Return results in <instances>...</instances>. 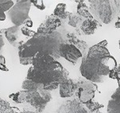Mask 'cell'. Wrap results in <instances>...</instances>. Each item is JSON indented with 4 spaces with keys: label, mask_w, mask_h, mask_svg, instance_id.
<instances>
[{
    "label": "cell",
    "mask_w": 120,
    "mask_h": 113,
    "mask_svg": "<svg viewBox=\"0 0 120 113\" xmlns=\"http://www.w3.org/2000/svg\"><path fill=\"white\" fill-rule=\"evenodd\" d=\"M69 73L65 69L59 71L38 70L33 66L28 70L26 79L44 85L43 90L50 92L57 88L61 83L68 79Z\"/></svg>",
    "instance_id": "cell-1"
},
{
    "label": "cell",
    "mask_w": 120,
    "mask_h": 113,
    "mask_svg": "<svg viewBox=\"0 0 120 113\" xmlns=\"http://www.w3.org/2000/svg\"><path fill=\"white\" fill-rule=\"evenodd\" d=\"M88 3L91 15L99 23H111L119 12V7L113 0H89Z\"/></svg>",
    "instance_id": "cell-2"
},
{
    "label": "cell",
    "mask_w": 120,
    "mask_h": 113,
    "mask_svg": "<svg viewBox=\"0 0 120 113\" xmlns=\"http://www.w3.org/2000/svg\"><path fill=\"white\" fill-rule=\"evenodd\" d=\"M30 7H31L30 0H23V1L21 0L16 2V4L7 11L8 16L14 26H24V24L30 19L29 17Z\"/></svg>",
    "instance_id": "cell-3"
},
{
    "label": "cell",
    "mask_w": 120,
    "mask_h": 113,
    "mask_svg": "<svg viewBox=\"0 0 120 113\" xmlns=\"http://www.w3.org/2000/svg\"><path fill=\"white\" fill-rule=\"evenodd\" d=\"M99 60L88 57L87 56L82 57L80 71L81 75L87 81L93 83H102L103 77L99 73Z\"/></svg>",
    "instance_id": "cell-4"
},
{
    "label": "cell",
    "mask_w": 120,
    "mask_h": 113,
    "mask_svg": "<svg viewBox=\"0 0 120 113\" xmlns=\"http://www.w3.org/2000/svg\"><path fill=\"white\" fill-rule=\"evenodd\" d=\"M51 100L52 96L50 92L43 89L31 92L26 91L25 102L34 107L38 112H42Z\"/></svg>",
    "instance_id": "cell-5"
},
{
    "label": "cell",
    "mask_w": 120,
    "mask_h": 113,
    "mask_svg": "<svg viewBox=\"0 0 120 113\" xmlns=\"http://www.w3.org/2000/svg\"><path fill=\"white\" fill-rule=\"evenodd\" d=\"M32 66L38 70L59 71L64 69L61 64L55 61L52 57L41 53H37L34 57Z\"/></svg>",
    "instance_id": "cell-6"
},
{
    "label": "cell",
    "mask_w": 120,
    "mask_h": 113,
    "mask_svg": "<svg viewBox=\"0 0 120 113\" xmlns=\"http://www.w3.org/2000/svg\"><path fill=\"white\" fill-rule=\"evenodd\" d=\"M77 89L76 92L78 100L81 104H84L87 102L92 100L95 96V92L97 91V86L93 82L89 81H80L76 82Z\"/></svg>",
    "instance_id": "cell-7"
},
{
    "label": "cell",
    "mask_w": 120,
    "mask_h": 113,
    "mask_svg": "<svg viewBox=\"0 0 120 113\" xmlns=\"http://www.w3.org/2000/svg\"><path fill=\"white\" fill-rule=\"evenodd\" d=\"M60 56L64 57L69 62L76 64L77 61L82 57V54L74 45L64 42L60 45Z\"/></svg>",
    "instance_id": "cell-8"
},
{
    "label": "cell",
    "mask_w": 120,
    "mask_h": 113,
    "mask_svg": "<svg viewBox=\"0 0 120 113\" xmlns=\"http://www.w3.org/2000/svg\"><path fill=\"white\" fill-rule=\"evenodd\" d=\"M61 20L53 15H50L38 29V34H47L56 31V28L61 26Z\"/></svg>",
    "instance_id": "cell-9"
},
{
    "label": "cell",
    "mask_w": 120,
    "mask_h": 113,
    "mask_svg": "<svg viewBox=\"0 0 120 113\" xmlns=\"http://www.w3.org/2000/svg\"><path fill=\"white\" fill-rule=\"evenodd\" d=\"M22 26H14L12 27L4 29V30H0V33H3L5 35L6 38L13 46L16 47V48H19L20 46L23 44L24 42H22L18 41L20 37L19 33L21 31Z\"/></svg>",
    "instance_id": "cell-10"
},
{
    "label": "cell",
    "mask_w": 120,
    "mask_h": 113,
    "mask_svg": "<svg viewBox=\"0 0 120 113\" xmlns=\"http://www.w3.org/2000/svg\"><path fill=\"white\" fill-rule=\"evenodd\" d=\"M107 45V42L106 40L103 41L99 44L95 45V46L89 48L88 53H87V56L91 58L94 59H103L104 57L111 56L108 50L106 48V46Z\"/></svg>",
    "instance_id": "cell-11"
},
{
    "label": "cell",
    "mask_w": 120,
    "mask_h": 113,
    "mask_svg": "<svg viewBox=\"0 0 120 113\" xmlns=\"http://www.w3.org/2000/svg\"><path fill=\"white\" fill-rule=\"evenodd\" d=\"M60 88V96L62 98L71 97L76 92L77 85L76 82L73 81L72 80L68 79L64 81L59 86Z\"/></svg>",
    "instance_id": "cell-12"
},
{
    "label": "cell",
    "mask_w": 120,
    "mask_h": 113,
    "mask_svg": "<svg viewBox=\"0 0 120 113\" xmlns=\"http://www.w3.org/2000/svg\"><path fill=\"white\" fill-rule=\"evenodd\" d=\"M101 26L98 21L95 19H91V20H84L82 22L80 26V29L84 34L86 35H91L95 33V30L98 29V27Z\"/></svg>",
    "instance_id": "cell-13"
},
{
    "label": "cell",
    "mask_w": 120,
    "mask_h": 113,
    "mask_svg": "<svg viewBox=\"0 0 120 113\" xmlns=\"http://www.w3.org/2000/svg\"><path fill=\"white\" fill-rule=\"evenodd\" d=\"M67 5L65 3H58L54 10L52 15L58 18L60 20H64L68 18L70 13L66 11Z\"/></svg>",
    "instance_id": "cell-14"
},
{
    "label": "cell",
    "mask_w": 120,
    "mask_h": 113,
    "mask_svg": "<svg viewBox=\"0 0 120 113\" xmlns=\"http://www.w3.org/2000/svg\"><path fill=\"white\" fill-rule=\"evenodd\" d=\"M84 3V1H82L80 3L78 4L77 6V14L80 17L86 18V20H91L93 19V16L91 15L90 10L87 7V6Z\"/></svg>",
    "instance_id": "cell-15"
},
{
    "label": "cell",
    "mask_w": 120,
    "mask_h": 113,
    "mask_svg": "<svg viewBox=\"0 0 120 113\" xmlns=\"http://www.w3.org/2000/svg\"><path fill=\"white\" fill-rule=\"evenodd\" d=\"M15 5L11 0H0V21H4L6 19L5 12L8 11Z\"/></svg>",
    "instance_id": "cell-16"
},
{
    "label": "cell",
    "mask_w": 120,
    "mask_h": 113,
    "mask_svg": "<svg viewBox=\"0 0 120 113\" xmlns=\"http://www.w3.org/2000/svg\"><path fill=\"white\" fill-rule=\"evenodd\" d=\"M22 89L24 91H37V90L43 89L44 85H40V84H37L35 82L30 81V80H25L22 83Z\"/></svg>",
    "instance_id": "cell-17"
},
{
    "label": "cell",
    "mask_w": 120,
    "mask_h": 113,
    "mask_svg": "<svg viewBox=\"0 0 120 113\" xmlns=\"http://www.w3.org/2000/svg\"><path fill=\"white\" fill-rule=\"evenodd\" d=\"M107 113H120V100H110L107 106Z\"/></svg>",
    "instance_id": "cell-18"
},
{
    "label": "cell",
    "mask_w": 120,
    "mask_h": 113,
    "mask_svg": "<svg viewBox=\"0 0 120 113\" xmlns=\"http://www.w3.org/2000/svg\"><path fill=\"white\" fill-rule=\"evenodd\" d=\"M68 19V24L69 26H72V27H77L79 23H80V22L82 21V18L80 17L77 14H74V13H70Z\"/></svg>",
    "instance_id": "cell-19"
},
{
    "label": "cell",
    "mask_w": 120,
    "mask_h": 113,
    "mask_svg": "<svg viewBox=\"0 0 120 113\" xmlns=\"http://www.w3.org/2000/svg\"><path fill=\"white\" fill-rule=\"evenodd\" d=\"M25 96H26V91H20L16 93H12L9 95V98L18 104L25 102Z\"/></svg>",
    "instance_id": "cell-20"
},
{
    "label": "cell",
    "mask_w": 120,
    "mask_h": 113,
    "mask_svg": "<svg viewBox=\"0 0 120 113\" xmlns=\"http://www.w3.org/2000/svg\"><path fill=\"white\" fill-rule=\"evenodd\" d=\"M85 104V106H86V108L91 113L95 112H97V111H99V108H103V104H100L95 101H93V100H90V101L87 102L86 104Z\"/></svg>",
    "instance_id": "cell-21"
},
{
    "label": "cell",
    "mask_w": 120,
    "mask_h": 113,
    "mask_svg": "<svg viewBox=\"0 0 120 113\" xmlns=\"http://www.w3.org/2000/svg\"><path fill=\"white\" fill-rule=\"evenodd\" d=\"M75 46L80 50V52L81 53V54H82V57L87 55V53H88V50H89V47L85 42H84V41H79V42L75 45Z\"/></svg>",
    "instance_id": "cell-22"
},
{
    "label": "cell",
    "mask_w": 120,
    "mask_h": 113,
    "mask_svg": "<svg viewBox=\"0 0 120 113\" xmlns=\"http://www.w3.org/2000/svg\"><path fill=\"white\" fill-rule=\"evenodd\" d=\"M21 32L23 35H25L26 37H29L30 38H32L36 34L35 31H34V30H30V28H27L24 26H22L21 27Z\"/></svg>",
    "instance_id": "cell-23"
},
{
    "label": "cell",
    "mask_w": 120,
    "mask_h": 113,
    "mask_svg": "<svg viewBox=\"0 0 120 113\" xmlns=\"http://www.w3.org/2000/svg\"><path fill=\"white\" fill-rule=\"evenodd\" d=\"M31 3H33L34 4V6L37 8H38L39 10H41V11H43V10H45V8L43 3V1H31Z\"/></svg>",
    "instance_id": "cell-24"
},
{
    "label": "cell",
    "mask_w": 120,
    "mask_h": 113,
    "mask_svg": "<svg viewBox=\"0 0 120 113\" xmlns=\"http://www.w3.org/2000/svg\"><path fill=\"white\" fill-rule=\"evenodd\" d=\"M0 113H15V111L11 106H8L0 108Z\"/></svg>",
    "instance_id": "cell-25"
},
{
    "label": "cell",
    "mask_w": 120,
    "mask_h": 113,
    "mask_svg": "<svg viewBox=\"0 0 120 113\" xmlns=\"http://www.w3.org/2000/svg\"><path fill=\"white\" fill-rule=\"evenodd\" d=\"M111 99L115 100H120V87H119L111 96Z\"/></svg>",
    "instance_id": "cell-26"
},
{
    "label": "cell",
    "mask_w": 120,
    "mask_h": 113,
    "mask_svg": "<svg viewBox=\"0 0 120 113\" xmlns=\"http://www.w3.org/2000/svg\"><path fill=\"white\" fill-rule=\"evenodd\" d=\"M116 69H117V67L115 68V69H112V70L110 71L109 73V77L111 78V79H115V80H117V73H116Z\"/></svg>",
    "instance_id": "cell-27"
},
{
    "label": "cell",
    "mask_w": 120,
    "mask_h": 113,
    "mask_svg": "<svg viewBox=\"0 0 120 113\" xmlns=\"http://www.w3.org/2000/svg\"><path fill=\"white\" fill-rule=\"evenodd\" d=\"M8 106H10L9 103L5 101V100H3L1 97H0V108H5V107H8Z\"/></svg>",
    "instance_id": "cell-28"
},
{
    "label": "cell",
    "mask_w": 120,
    "mask_h": 113,
    "mask_svg": "<svg viewBox=\"0 0 120 113\" xmlns=\"http://www.w3.org/2000/svg\"><path fill=\"white\" fill-rule=\"evenodd\" d=\"M116 73H117V81H118V83H119V85L120 87V64H119V66H117Z\"/></svg>",
    "instance_id": "cell-29"
},
{
    "label": "cell",
    "mask_w": 120,
    "mask_h": 113,
    "mask_svg": "<svg viewBox=\"0 0 120 113\" xmlns=\"http://www.w3.org/2000/svg\"><path fill=\"white\" fill-rule=\"evenodd\" d=\"M0 45L1 46H4V45H5V42H4V40H3V37L0 34Z\"/></svg>",
    "instance_id": "cell-30"
},
{
    "label": "cell",
    "mask_w": 120,
    "mask_h": 113,
    "mask_svg": "<svg viewBox=\"0 0 120 113\" xmlns=\"http://www.w3.org/2000/svg\"><path fill=\"white\" fill-rule=\"evenodd\" d=\"M115 27L116 28V29H120V22L119 21H118L117 22H115Z\"/></svg>",
    "instance_id": "cell-31"
},
{
    "label": "cell",
    "mask_w": 120,
    "mask_h": 113,
    "mask_svg": "<svg viewBox=\"0 0 120 113\" xmlns=\"http://www.w3.org/2000/svg\"><path fill=\"white\" fill-rule=\"evenodd\" d=\"M0 69L4 71H8V69L6 68V65H0Z\"/></svg>",
    "instance_id": "cell-32"
},
{
    "label": "cell",
    "mask_w": 120,
    "mask_h": 113,
    "mask_svg": "<svg viewBox=\"0 0 120 113\" xmlns=\"http://www.w3.org/2000/svg\"><path fill=\"white\" fill-rule=\"evenodd\" d=\"M115 3H116L118 7H119V12L120 13V1H115Z\"/></svg>",
    "instance_id": "cell-33"
},
{
    "label": "cell",
    "mask_w": 120,
    "mask_h": 113,
    "mask_svg": "<svg viewBox=\"0 0 120 113\" xmlns=\"http://www.w3.org/2000/svg\"><path fill=\"white\" fill-rule=\"evenodd\" d=\"M20 113H38V112H20Z\"/></svg>",
    "instance_id": "cell-34"
},
{
    "label": "cell",
    "mask_w": 120,
    "mask_h": 113,
    "mask_svg": "<svg viewBox=\"0 0 120 113\" xmlns=\"http://www.w3.org/2000/svg\"><path fill=\"white\" fill-rule=\"evenodd\" d=\"M3 46H1V45H0V57H1V52H2V50H3Z\"/></svg>",
    "instance_id": "cell-35"
},
{
    "label": "cell",
    "mask_w": 120,
    "mask_h": 113,
    "mask_svg": "<svg viewBox=\"0 0 120 113\" xmlns=\"http://www.w3.org/2000/svg\"><path fill=\"white\" fill-rule=\"evenodd\" d=\"M95 113H101L100 112H99V111H97V112H95Z\"/></svg>",
    "instance_id": "cell-36"
},
{
    "label": "cell",
    "mask_w": 120,
    "mask_h": 113,
    "mask_svg": "<svg viewBox=\"0 0 120 113\" xmlns=\"http://www.w3.org/2000/svg\"><path fill=\"white\" fill-rule=\"evenodd\" d=\"M119 48H120V41H119Z\"/></svg>",
    "instance_id": "cell-37"
}]
</instances>
